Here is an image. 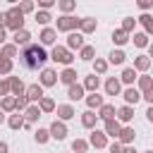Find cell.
<instances>
[{
	"label": "cell",
	"mask_w": 153,
	"mask_h": 153,
	"mask_svg": "<svg viewBox=\"0 0 153 153\" xmlns=\"http://www.w3.org/2000/svg\"><path fill=\"white\" fill-rule=\"evenodd\" d=\"M45 60H50V57H48L45 48L38 45V43H31V45L19 50V65L24 69H41L45 65Z\"/></svg>",
	"instance_id": "6da1fadb"
},
{
	"label": "cell",
	"mask_w": 153,
	"mask_h": 153,
	"mask_svg": "<svg viewBox=\"0 0 153 153\" xmlns=\"http://www.w3.org/2000/svg\"><path fill=\"white\" fill-rule=\"evenodd\" d=\"M5 17H7V24H5V29H10V31H22L24 29V14L19 12V7L14 5V7H10L7 12H5Z\"/></svg>",
	"instance_id": "7a4b0ae2"
},
{
	"label": "cell",
	"mask_w": 153,
	"mask_h": 153,
	"mask_svg": "<svg viewBox=\"0 0 153 153\" xmlns=\"http://www.w3.org/2000/svg\"><path fill=\"white\" fill-rule=\"evenodd\" d=\"M74 29H79V19H76V17H72V14H62V17L55 22V31L72 33Z\"/></svg>",
	"instance_id": "3957f363"
},
{
	"label": "cell",
	"mask_w": 153,
	"mask_h": 153,
	"mask_svg": "<svg viewBox=\"0 0 153 153\" xmlns=\"http://www.w3.org/2000/svg\"><path fill=\"white\" fill-rule=\"evenodd\" d=\"M50 60H53V62H60V65H65V67H69L72 60H74V55H72L65 45H55L53 53H50Z\"/></svg>",
	"instance_id": "277c9868"
},
{
	"label": "cell",
	"mask_w": 153,
	"mask_h": 153,
	"mask_svg": "<svg viewBox=\"0 0 153 153\" xmlns=\"http://www.w3.org/2000/svg\"><path fill=\"white\" fill-rule=\"evenodd\" d=\"M48 131H50V139H55V141H65L67 139V124L60 122V120H53Z\"/></svg>",
	"instance_id": "5b68a950"
},
{
	"label": "cell",
	"mask_w": 153,
	"mask_h": 153,
	"mask_svg": "<svg viewBox=\"0 0 153 153\" xmlns=\"http://www.w3.org/2000/svg\"><path fill=\"white\" fill-rule=\"evenodd\" d=\"M86 43H84V33H79V31H72V33H67V50L72 53V50H81Z\"/></svg>",
	"instance_id": "8992f818"
},
{
	"label": "cell",
	"mask_w": 153,
	"mask_h": 153,
	"mask_svg": "<svg viewBox=\"0 0 153 153\" xmlns=\"http://www.w3.org/2000/svg\"><path fill=\"white\" fill-rule=\"evenodd\" d=\"M7 81H10V93H12L14 98H19V96L26 93V86H24V81H22L19 76H7Z\"/></svg>",
	"instance_id": "52a82bcc"
},
{
	"label": "cell",
	"mask_w": 153,
	"mask_h": 153,
	"mask_svg": "<svg viewBox=\"0 0 153 153\" xmlns=\"http://www.w3.org/2000/svg\"><path fill=\"white\" fill-rule=\"evenodd\" d=\"M88 146H93V148H105V146H108V136H105V131L93 129L91 136H88Z\"/></svg>",
	"instance_id": "ba28073f"
},
{
	"label": "cell",
	"mask_w": 153,
	"mask_h": 153,
	"mask_svg": "<svg viewBox=\"0 0 153 153\" xmlns=\"http://www.w3.org/2000/svg\"><path fill=\"white\" fill-rule=\"evenodd\" d=\"M76 69H72V67H65L60 74H57V81H62L65 86H72V84H76Z\"/></svg>",
	"instance_id": "9c48e42d"
},
{
	"label": "cell",
	"mask_w": 153,
	"mask_h": 153,
	"mask_svg": "<svg viewBox=\"0 0 153 153\" xmlns=\"http://www.w3.org/2000/svg\"><path fill=\"white\" fill-rule=\"evenodd\" d=\"M55 84H57V72L50 67H43L41 69V86H55Z\"/></svg>",
	"instance_id": "30bf717a"
},
{
	"label": "cell",
	"mask_w": 153,
	"mask_h": 153,
	"mask_svg": "<svg viewBox=\"0 0 153 153\" xmlns=\"http://www.w3.org/2000/svg\"><path fill=\"white\" fill-rule=\"evenodd\" d=\"M122 98H124V105H136L139 100H141V93H139V88H134V86H129V88H124L122 91Z\"/></svg>",
	"instance_id": "8fae6325"
},
{
	"label": "cell",
	"mask_w": 153,
	"mask_h": 153,
	"mask_svg": "<svg viewBox=\"0 0 153 153\" xmlns=\"http://www.w3.org/2000/svg\"><path fill=\"white\" fill-rule=\"evenodd\" d=\"M115 120H117L120 124H129V122L134 120V108H131V105H122V108L117 110Z\"/></svg>",
	"instance_id": "7c38bea8"
},
{
	"label": "cell",
	"mask_w": 153,
	"mask_h": 153,
	"mask_svg": "<svg viewBox=\"0 0 153 153\" xmlns=\"http://www.w3.org/2000/svg\"><path fill=\"white\" fill-rule=\"evenodd\" d=\"M103 131H105V136H112V139L117 141V136H120V131H122V124H120L117 120H105Z\"/></svg>",
	"instance_id": "4fadbf2b"
},
{
	"label": "cell",
	"mask_w": 153,
	"mask_h": 153,
	"mask_svg": "<svg viewBox=\"0 0 153 153\" xmlns=\"http://www.w3.org/2000/svg\"><path fill=\"white\" fill-rule=\"evenodd\" d=\"M24 96L29 98V103H38L43 98V86L41 84H31V86H26V93Z\"/></svg>",
	"instance_id": "5bb4252c"
},
{
	"label": "cell",
	"mask_w": 153,
	"mask_h": 153,
	"mask_svg": "<svg viewBox=\"0 0 153 153\" xmlns=\"http://www.w3.org/2000/svg\"><path fill=\"white\" fill-rule=\"evenodd\" d=\"M96 115H98V120H103V122H105V120H115L117 110H115V105H112V103H103V105L98 108V112H96Z\"/></svg>",
	"instance_id": "9a60e30c"
},
{
	"label": "cell",
	"mask_w": 153,
	"mask_h": 153,
	"mask_svg": "<svg viewBox=\"0 0 153 153\" xmlns=\"http://www.w3.org/2000/svg\"><path fill=\"white\" fill-rule=\"evenodd\" d=\"M38 38H41V45H53L55 38H57V31H55L53 26H45V29L38 33Z\"/></svg>",
	"instance_id": "2e32d148"
},
{
	"label": "cell",
	"mask_w": 153,
	"mask_h": 153,
	"mask_svg": "<svg viewBox=\"0 0 153 153\" xmlns=\"http://www.w3.org/2000/svg\"><path fill=\"white\" fill-rule=\"evenodd\" d=\"M96 26H98V22H96L93 17H84V19H79V33H93Z\"/></svg>",
	"instance_id": "e0dca14e"
},
{
	"label": "cell",
	"mask_w": 153,
	"mask_h": 153,
	"mask_svg": "<svg viewBox=\"0 0 153 153\" xmlns=\"http://www.w3.org/2000/svg\"><path fill=\"white\" fill-rule=\"evenodd\" d=\"M151 65H153V60H151L148 55H136V57H134V69H136V72H148Z\"/></svg>",
	"instance_id": "ac0fdd59"
},
{
	"label": "cell",
	"mask_w": 153,
	"mask_h": 153,
	"mask_svg": "<svg viewBox=\"0 0 153 153\" xmlns=\"http://www.w3.org/2000/svg\"><path fill=\"white\" fill-rule=\"evenodd\" d=\"M55 110H57V117H60V122H67V120H72V117L76 115V110H74L69 103H65V105H57Z\"/></svg>",
	"instance_id": "d6986e66"
},
{
	"label": "cell",
	"mask_w": 153,
	"mask_h": 153,
	"mask_svg": "<svg viewBox=\"0 0 153 153\" xmlns=\"http://www.w3.org/2000/svg\"><path fill=\"white\" fill-rule=\"evenodd\" d=\"M96 122H98V115H96L93 110L81 112V127H84V129H96Z\"/></svg>",
	"instance_id": "ffe728a7"
},
{
	"label": "cell",
	"mask_w": 153,
	"mask_h": 153,
	"mask_svg": "<svg viewBox=\"0 0 153 153\" xmlns=\"http://www.w3.org/2000/svg\"><path fill=\"white\" fill-rule=\"evenodd\" d=\"M134 127H122V131H120V136H117V141L122 143V146H131L134 143Z\"/></svg>",
	"instance_id": "44dd1931"
},
{
	"label": "cell",
	"mask_w": 153,
	"mask_h": 153,
	"mask_svg": "<svg viewBox=\"0 0 153 153\" xmlns=\"http://www.w3.org/2000/svg\"><path fill=\"white\" fill-rule=\"evenodd\" d=\"M136 79H139V74H136V69H134V67H124V69H122V74H120V84H129V86H131Z\"/></svg>",
	"instance_id": "7402d4cb"
},
{
	"label": "cell",
	"mask_w": 153,
	"mask_h": 153,
	"mask_svg": "<svg viewBox=\"0 0 153 153\" xmlns=\"http://www.w3.org/2000/svg\"><path fill=\"white\" fill-rule=\"evenodd\" d=\"M105 93H108V96H120V93H122V84H120V79L110 76V79L105 81Z\"/></svg>",
	"instance_id": "603a6c76"
},
{
	"label": "cell",
	"mask_w": 153,
	"mask_h": 153,
	"mask_svg": "<svg viewBox=\"0 0 153 153\" xmlns=\"http://www.w3.org/2000/svg\"><path fill=\"white\" fill-rule=\"evenodd\" d=\"M14 45H17V48H19V45H22V48H26V45H31V33H29L26 29H22V31H17V33H14Z\"/></svg>",
	"instance_id": "cb8c5ba5"
},
{
	"label": "cell",
	"mask_w": 153,
	"mask_h": 153,
	"mask_svg": "<svg viewBox=\"0 0 153 153\" xmlns=\"http://www.w3.org/2000/svg\"><path fill=\"white\" fill-rule=\"evenodd\" d=\"M84 93H86V91H84L81 84H72V86H67V98H69V100H81Z\"/></svg>",
	"instance_id": "d4e9b609"
},
{
	"label": "cell",
	"mask_w": 153,
	"mask_h": 153,
	"mask_svg": "<svg viewBox=\"0 0 153 153\" xmlns=\"http://www.w3.org/2000/svg\"><path fill=\"white\" fill-rule=\"evenodd\" d=\"M136 88H139V93H146V91H151V88H153V76H148V74H141V76L136 79Z\"/></svg>",
	"instance_id": "484cf974"
},
{
	"label": "cell",
	"mask_w": 153,
	"mask_h": 153,
	"mask_svg": "<svg viewBox=\"0 0 153 153\" xmlns=\"http://www.w3.org/2000/svg\"><path fill=\"white\" fill-rule=\"evenodd\" d=\"M84 91H91V93H98V86H100V79L96 76V74H91V76H86L84 79Z\"/></svg>",
	"instance_id": "4316f807"
},
{
	"label": "cell",
	"mask_w": 153,
	"mask_h": 153,
	"mask_svg": "<svg viewBox=\"0 0 153 153\" xmlns=\"http://www.w3.org/2000/svg\"><path fill=\"white\" fill-rule=\"evenodd\" d=\"M24 122H26V120H24V115H19V112H14V115L7 117V127L14 129V131H17V129H24Z\"/></svg>",
	"instance_id": "83f0119b"
},
{
	"label": "cell",
	"mask_w": 153,
	"mask_h": 153,
	"mask_svg": "<svg viewBox=\"0 0 153 153\" xmlns=\"http://www.w3.org/2000/svg\"><path fill=\"white\" fill-rule=\"evenodd\" d=\"M41 115H43V112H41L38 105H29V108L24 110V120H26V122H38Z\"/></svg>",
	"instance_id": "f1b7e54d"
},
{
	"label": "cell",
	"mask_w": 153,
	"mask_h": 153,
	"mask_svg": "<svg viewBox=\"0 0 153 153\" xmlns=\"http://www.w3.org/2000/svg\"><path fill=\"white\" fill-rule=\"evenodd\" d=\"M0 55H2V57H7V60L19 57V48H17L14 43H5V45H2V50H0Z\"/></svg>",
	"instance_id": "f546056e"
},
{
	"label": "cell",
	"mask_w": 153,
	"mask_h": 153,
	"mask_svg": "<svg viewBox=\"0 0 153 153\" xmlns=\"http://www.w3.org/2000/svg\"><path fill=\"white\" fill-rule=\"evenodd\" d=\"M136 22L143 26V33H146V36H148V33H153V17H151V14H141Z\"/></svg>",
	"instance_id": "4dcf8cb0"
},
{
	"label": "cell",
	"mask_w": 153,
	"mask_h": 153,
	"mask_svg": "<svg viewBox=\"0 0 153 153\" xmlns=\"http://www.w3.org/2000/svg\"><path fill=\"white\" fill-rule=\"evenodd\" d=\"M79 57L86 60V62H93V60H96V48H93V45H84V48L79 50Z\"/></svg>",
	"instance_id": "1f68e13d"
},
{
	"label": "cell",
	"mask_w": 153,
	"mask_h": 153,
	"mask_svg": "<svg viewBox=\"0 0 153 153\" xmlns=\"http://www.w3.org/2000/svg\"><path fill=\"white\" fill-rule=\"evenodd\" d=\"M124 60H127L124 50H112V53L108 55V62H110V65H124Z\"/></svg>",
	"instance_id": "d6a6232c"
},
{
	"label": "cell",
	"mask_w": 153,
	"mask_h": 153,
	"mask_svg": "<svg viewBox=\"0 0 153 153\" xmlns=\"http://www.w3.org/2000/svg\"><path fill=\"white\" fill-rule=\"evenodd\" d=\"M105 100H103V96H98V93H91V96H86V105H88V110H98L100 105H103Z\"/></svg>",
	"instance_id": "836d02e7"
},
{
	"label": "cell",
	"mask_w": 153,
	"mask_h": 153,
	"mask_svg": "<svg viewBox=\"0 0 153 153\" xmlns=\"http://www.w3.org/2000/svg\"><path fill=\"white\" fill-rule=\"evenodd\" d=\"M38 108H41V112H53L57 105H55V100L53 98H48V96H43L41 100H38Z\"/></svg>",
	"instance_id": "e575fe53"
},
{
	"label": "cell",
	"mask_w": 153,
	"mask_h": 153,
	"mask_svg": "<svg viewBox=\"0 0 153 153\" xmlns=\"http://www.w3.org/2000/svg\"><path fill=\"white\" fill-rule=\"evenodd\" d=\"M127 41H129V33H124L122 29H115V31H112V43H115V45H124Z\"/></svg>",
	"instance_id": "d590c367"
},
{
	"label": "cell",
	"mask_w": 153,
	"mask_h": 153,
	"mask_svg": "<svg viewBox=\"0 0 153 153\" xmlns=\"http://www.w3.org/2000/svg\"><path fill=\"white\" fill-rule=\"evenodd\" d=\"M33 19H36V22H38V24H43V26H48V24H50V22H53V14H50V12H45V10H38V12H36V17H33Z\"/></svg>",
	"instance_id": "8d00e7d4"
},
{
	"label": "cell",
	"mask_w": 153,
	"mask_h": 153,
	"mask_svg": "<svg viewBox=\"0 0 153 153\" xmlns=\"http://www.w3.org/2000/svg\"><path fill=\"white\" fill-rule=\"evenodd\" d=\"M0 110H2V112H12V110H14V96L0 98Z\"/></svg>",
	"instance_id": "74e56055"
},
{
	"label": "cell",
	"mask_w": 153,
	"mask_h": 153,
	"mask_svg": "<svg viewBox=\"0 0 153 153\" xmlns=\"http://www.w3.org/2000/svg\"><path fill=\"white\" fill-rule=\"evenodd\" d=\"M33 139H36V143H41V146H43V143H48V139H50V131L38 127V129L33 131Z\"/></svg>",
	"instance_id": "f35d334b"
},
{
	"label": "cell",
	"mask_w": 153,
	"mask_h": 153,
	"mask_svg": "<svg viewBox=\"0 0 153 153\" xmlns=\"http://www.w3.org/2000/svg\"><path fill=\"white\" fill-rule=\"evenodd\" d=\"M72 151L74 153H86L88 151V141L86 139H74L72 141Z\"/></svg>",
	"instance_id": "ab89813d"
},
{
	"label": "cell",
	"mask_w": 153,
	"mask_h": 153,
	"mask_svg": "<svg viewBox=\"0 0 153 153\" xmlns=\"http://www.w3.org/2000/svg\"><path fill=\"white\" fill-rule=\"evenodd\" d=\"M105 72H108V60L96 57L93 60V74H105Z\"/></svg>",
	"instance_id": "60d3db41"
},
{
	"label": "cell",
	"mask_w": 153,
	"mask_h": 153,
	"mask_svg": "<svg viewBox=\"0 0 153 153\" xmlns=\"http://www.w3.org/2000/svg\"><path fill=\"white\" fill-rule=\"evenodd\" d=\"M29 105H31V103H29V98H26V96H19V98H14V110H17V112H24Z\"/></svg>",
	"instance_id": "b9f144b4"
},
{
	"label": "cell",
	"mask_w": 153,
	"mask_h": 153,
	"mask_svg": "<svg viewBox=\"0 0 153 153\" xmlns=\"http://www.w3.org/2000/svg\"><path fill=\"white\" fill-rule=\"evenodd\" d=\"M134 26H136V19H134V17H124V19H122V31H124V33H131Z\"/></svg>",
	"instance_id": "7bdbcfd3"
},
{
	"label": "cell",
	"mask_w": 153,
	"mask_h": 153,
	"mask_svg": "<svg viewBox=\"0 0 153 153\" xmlns=\"http://www.w3.org/2000/svg\"><path fill=\"white\" fill-rule=\"evenodd\" d=\"M57 7H60L65 14H69V12L76 7V2H74V0H60V2H57Z\"/></svg>",
	"instance_id": "ee69618b"
},
{
	"label": "cell",
	"mask_w": 153,
	"mask_h": 153,
	"mask_svg": "<svg viewBox=\"0 0 153 153\" xmlns=\"http://www.w3.org/2000/svg\"><path fill=\"white\" fill-rule=\"evenodd\" d=\"M131 41H134L136 48H146V45H148V36H146V33H134Z\"/></svg>",
	"instance_id": "f6af8a7d"
},
{
	"label": "cell",
	"mask_w": 153,
	"mask_h": 153,
	"mask_svg": "<svg viewBox=\"0 0 153 153\" xmlns=\"http://www.w3.org/2000/svg\"><path fill=\"white\" fill-rule=\"evenodd\" d=\"M17 7H19V12H22V14H29V12H33V10H36V5H33L31 0H24V2H19Z\"/></svg>",
	"instance_id": "bcb514c9"
},
{
	"label": "cell",
	"mask_w": 153,
	"mask_h": 153,
	"mask_svg": "<svg viewBox=\"0 0 153 153\" xmlns=\"http://www.w3.org/2000/svg\"><path fill=\"white\" fill-rule=\"evenodd\" d=\"M10 72H12V60L0 55V74H10Z\"/></svg>",
	"instance_id": "7dc6e473"
},
{
	"label": "cell",
	"mask_w": 153,
	"mask_h": 153,
	"mask_svg": "<svg viewBox=\"0 0 153 153\" xmlns=\"http://www.w3.org/2000/svg\"><path fill=\"white\" fill-rule=\"evenodd\" d=\"M10 96V81L7 79H0V98Z\"/></svg>",
	"instance_id": "c3c4849f"
},
{
	"label": "cell",
	"mask_w": 153,
	"mask_h": 153,
	"mask_svg": "<svg viewBox=\"0 0 153 153\" xmlns=\"http://www.w3.org/2000/svg\"><path fill=\"white\" fill-rule=\"evenodd\" d=\"M38 7L45 10V12H50V7H55V0H38Z\"/></svg>",
	"instance_id": "681fc988"
},
{
	"label": "cell",
	"mask_w": 153,
	"mask_h": 153,
	"mask_svg": "<svg viewBox=\"0 0 153 153\" xmlns=\"http://www.w3.org/2000/svg\"><path fill=\"white\" fill-rule=\"evenodd\" d=\"M153 7V0H139V10H143V14Z\"/></svg>",
	"instance_id": "f907efd6"
},
{
	"label": "cell",
	"mask_w": 153,
	"mask_h": 153,
	"mask_svg": "<svg viewBox=\"0 0 153 153\" xmlns=\"http://www.w3.org/2000/svg\"><path fill=\"white\" fill-rule=\"evenodd\" d=\"M122 148H124V146H122L120 141H112V143L108 146V151H110V153H122Z\"/></svg>",
	"instance_id": "816d5d0a"
},
{
	"label": "cell",
	"mask_w": 153,
	"mask_h": 153,
	"mask_svg": "<svg viewBox=\"0 0 153 153\" xmlns=\"http://www.w3.org/2000/svg\"><path fill=\"white\" fill-rule=\"evenodd\" d=\"M141 98H143L148 105H153V88H151V91H146V93H141Z\"/></svg>",
	"instance_id": "f5cc1de1"
},
{
	"label": "cell",
	"mask_w": 153,
	"mask_h": 153,
	"mask_svg": "<svg viewBox=\"0 0 153 153\" xmlns=\"http://www.w3.org/2000/svg\"><path fill=\"white\" fill-rule=\"evenodd\" d=\"M7 41V33H5V26H0V45H5Z\"/></svg>",
	"instance_id": "db71d44e"
},
{
	"label": "cell",
	"mask_w": 153,
	"mask_h": 153,
	"mask_svg": "<svg viewBox=\"0 0 153 153\" xmlns=\"http://www.w3.org/2000/svg\"><path fill=\"white\" fill-rule=\"evenodd\" d=\"M146 120L153 122V105H148V110H146Z\"/></svg>",
	"instance_id": "11a10c76"
},
{
	"label": "cell",
	"mask_w": 153,
	"mask_h": 153,
	"mask_svg": "<svg viewBox=\"0 0 153 153\" xmlns=\"http://www.w3.org/2000/svg\"><path fill=\"white\" fill-rule=\"evenodd\" d=\"M0 153H10V146L5 141H0Z\"/></svg>",
	"instance_id": "9f6ffc18"
},
{
	"label": "cell",
	"mask_w": 153,
	"mask_h": 153,
	"mask_svg": "<svg viewBox=\"0 0 153 153\" xmlns=\"http://www.w3.org/2000/svg\"><path fill=\"white\" fill-rule=\"evenodd\" d=\"M122 153H136V148H134V146H124V148H122Z\"/></svg>",
	"instance_id": "6f0895ef"
},
{
	"label": "cell",
	"mask_w": 153,
	"mask_h": 153,
	"mask_svg": "<svg viewBox=\"0 0 153 153\" xmlns=\"http://www.w3.org/2000/svg\"><path fill=\"white\" fill-rule=\"evenodd\" d=\"M7 24V17H5V12H0V26H5Z\"/></svg>",
	"instance_id": "680465c9"
},
{
	"label": "cell",
	"mask_w": 153,
	"mask_h": 153,
	"mask_svg": "<svg viewBox=\"0 0 153 153\" xmlns=\"http://www.w3.org/2000/svg\"><path fill=\"white\" fill-rule=\"evenodd\" d=\"M148 53H151V57H153V43H148Z\"/></svg>",
	"instance_id": "91938a15"
},
{
	"label": "cell",
	"mask_w": 153,
	"mask_h": 153,
	"mask_svg": "<svg viewBox=\"0 0 153 153\" xmlns=\"http://www.w3.org/2000/svg\"><path fill=\"white\" fill-rule=\"evenodd\" d=\"M2 122H5V112L0 110V124H2Z\"/></svg>",
	"instance_id": "94428289"
},
{
	"label": "cell",
	"mask_w": 153,
	"mask_h": 153,
	"mask_svg": "<svg viewBox=\"0 0 153 153\" xmlns=\"http://www.w3.org/2000/svg\"><path fill=\"white\" fill-rule=\"evenodd\" d=\"M143 153H153V151H143Z\"/></svg>",
	"instance_id": "6125c7cd"
},
{
	"label": "cell",
	"mask_w": 153,
	"mask_h": 153,
	"mask_svg": "<svg viewBox=\"0 0 153 153\" xmlns=\"http://www.w3.org/2000/svg\"><path fill=\"white\" fill-rule=\"evenodd\" d=\"M151 69H153V65H151Z\"/></svg>",
	"instance_id": "be15d7a7"
}]
</instances>
